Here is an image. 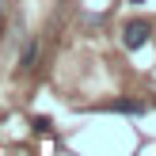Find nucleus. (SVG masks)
Wrapping results in <instances>:
<instances>
[{
    "label": "nucleus",
    "instance_id": "obj_3",
    "mask_svg": "<svg viewBox=\"0 0 156 156\" xmlns=\"http://www.w3.org/2000/svg\"><path fill=\"white\" fill-rule=\"evenodd\" d=\"M50 126H53L50 118H34V129H38V133H50Z\"/></svg>",
    "mask_w": 156,
    "mask_h": 156
},
{
    "label": "nucleus",
    "instance_id": "obj_1",
    "mask_svg": "<svg viewBox=\"0 0 156 156\" xmlns=\"http://www.w3.org/2000/svg\"><path fill=\"white\" fill-rule=\"evenodd\" d=\"M152 38V27L145 19H133V23H126V30H122V46L126 50H141L145 42Z\"/></svg>",
    "mask_w": 156,
    "mask_h": 156
},
{
    "label": "nucleus",
    "instance_id": "obj_2",
    "mask_svg": "<svg viewBox=\"0 0 156 156\" xmlns=\"http://www.w3.org/2000/svg\"><path fill=\"white\" fill-rule=\"evenodd\" d=\"M103 111H122V114H145L141 103H129V99H118V103H107Z\"/></svg>",
    "mask_w": 156,
    "mask_h": 156
}]
</instances>
